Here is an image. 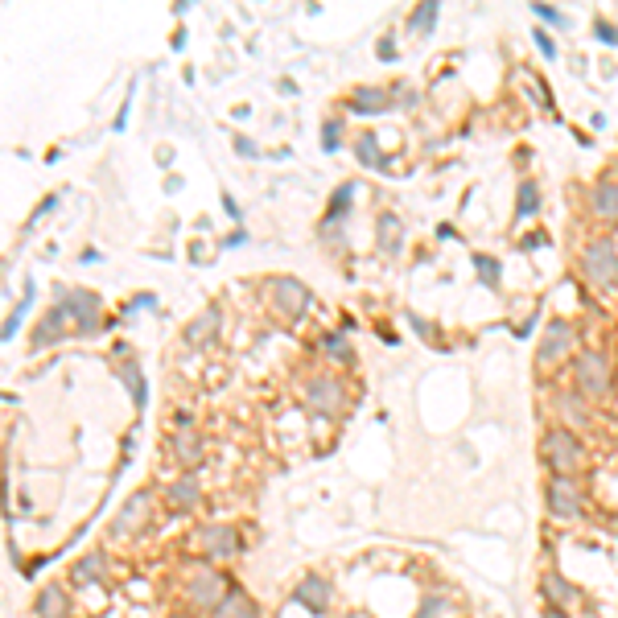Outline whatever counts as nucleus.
Instances as JSON below:
<instances>
[{
    "instance_id": "26",
    "label": "nucleus",
    "mask_w": 618,
    "mask_h": 618,
    "mask_svg": "<svg viewBox=\"0 0 618 618\" xmlns=\"http://www.w3.org/2000/svg\"><path fill=\"white\" fill-rule=\"evenodd\" d=\"M355 157L368 170H384V152H379V141H376V132H358V141H355Z\"/></svg>"
},
{
    "instance_id": "31",
    "label": "nucleus",
    "mask_w": 618,
    "mask_h": 618,
    "mask_svg": "<svg viewBox=\"0 0 618 618\" xmlns=\"http://www.w3.org/2000/svg\"><path fill=\"white\" fill-rule=\"evenodd\" d=\"M387 95H392V108H417L421 103V91L412 87V83H392Z\"/></svg>"
},
{
    "instance_id": "38",
    "label": "nucleus",
    "mask_w": 618,
    "mask_h": 618,
    "mask_svg": "<svg viewBox=\"0 0 618 618\" xmlns=\"http://www.w3.org/2000/svg\"><path fill=\"white\" fill-rule=\"evenodd\" d=\"M536 45H540V54H544V58H556V42L544 34V29H540V34H536Z\"/></svg>"
},
{
    "instance_id": "14",
    "label": "nucleus",
    "mask_w": 618,
    "mask_h": 618,
    "mask_svg": "<svg viewBox=\"0 0 618 618\" xmlns=\"http://www.w3.org/2000/svg\"><path fill=\"white\" fill-rule=\"evenodd\" d=\"M66 330H74L71 309H66V305H54V309H50V314H45L42 322H37V330H34V350L50 347V342H63Z\"/></svg>"
},
{
    "instance_id": "23",
    "label": "nucleus",
    "mask_w": 618,
    "mask_h": 618,
    "mask_svg": "<svg viewBox=\"0 0 618 618\" xmlns=\"http://www.w3.org/2000/svg\"><path fill=\"white\" fill-rule=\"evenodd\" d=\"M219 322H223V314H219V305H206L202 314H198L194 322L186 326V347H202V342H211V334L219 330Z\"/></svg>"
},
{
    "instance_id": "36",
    "label": "nucleus",
    "mask_w": 618,
    "mask_h": 618,
    "mask_svg": "<svg viewBox=\"0 0 618 618\" xmlns=\"http://www.w3.org/2000/svg\"><path fill=\"white\" fill-rule=\"evenodd\" d=\"M478 272H483V285H486V289L499 285V264H495L491 256H478Z\"/></svg>"
},
{
    "instance_id": "19",
    "label": "nucleus",
    "mask_w": 618,
    "mask_h": 618,
    "mask_svg": "<svg viewBox=\"0 0 618 618\" xmlns=\"http://www.w3.org/2000/svg\"><path fill=\"white\" fill-rule=\"evenodd\" d=\"M590 211L606 223H618V181L614 178H602L590 194Z\"/></svg>"
},
{
    "instance_id": "25",
    "label": "nucleus",
    "mask_w": 618,
    "mask_h": 618,
    "mask_svg": "<svg viewBox=\"0 0 618 618\" xmlns=\"http://www.w3.org/2000/svg\"><path fill=\"white\" fill-rule=\"evenodd\" d=\"M350 198H355V181H342L338 190H334V198H330V211H326V219H322V231H330L334 223H338L342 215L350 211Z\"/></svg>"
},
{
    "instance_id": "6",
    "label": "nucleus",
    "mask_w": 618,
    "mask_h": 618,
    "mask_svg": "<svg viewBox=\"0 0 618 618\" xmlns=\"http://www.w3.org/2000/svg\"><path fill=\"white\" fill-rule=\"evenodd\" d=\"M264 297H269V305H272V314H280L285 322H293V318H301L305 309H309V289L301 285L297 277H277V280H269L264 285Z\"/></svg>"
},
{
    "instance_id": "27",
    "label": "nucleus",
    "mask_w": 618,
    "mask_h": 618,
    "mask_svg": "<svg viewBox=\"0 0 618 618\" xmlns=\"http://www.w3.org/2000/svg\"><path fill=\"white\" fill-rule=\"evenodd\" d=\"M318 347H322L334 363H342V368H347V363H355V347H350L347 334H322V342H318Z\"/></svg>"
},
{
    "instance_id": "18",
    "label": "nucleus",
    "mask_w": 618,
    "mask_h": 618,
    "mask_svg": "<svg viewBox=\"0 0 618 618\" xmlns=\"http://www.w3.org/2000/svg\"><path fill=\"white\" fill-rule=\"evenodd\" d=\"M165 499H170L173 511H194L198 503H202V483H198V475H181L178 483H170Z\"/></svg>"
},
{
    "instance_id": "29",
    "label": "nucleus",
    "mask_w": 618,
    "mask_h": 618,
    "mask_svg": "<svg viewBox=\"0 0 618 618\" xmlns=\"http://www.w3.org/2000/svg\"><path fill=\"white\" fill-rule=\"evenodd\" d=\"M120 379L132 387V404H136V408H144V404H149V384H144L141 368H136V363H124V368H120Z\"/></svg>"
},
{
    "instance_id": "17",
    "label": "nucleus",
    "mask_w": 618,
    "mask_h": 618,
    "mask_svg": "<svg viewBox=\"0 0 618 618\" xmlns=\"http://www.w3.org/2000/svg\"><path fill=\"white\" fill-rule=\"evenodd\" d=\"M540 598H544V606H569L577 598V585L569 577H561L556 569H544L540 574Z\"/></svg>"
},
{
    "instance_id": "33",
    "label": "nucleus",
    "mask_w": 618,
    "mask_h": 618,
    "mask_svg": "<svg viewBox=\"0 0 618 618\" xmlns=\"http://www.w3.org/2000/svg\"><path fill=\"white\" fill-rule=\"evenodd\" d=\"M29 301H34V280L25 285V301H17V309H13V314L5 318V342H13V334H17V326H21V318H25Z\"/></svg>"
},
{
    "instance_id": "1",
    "label": "nucleus",
    "mask_w": 618,
    "mask_h": 618,
    "mask_svg": "<svg viewBox=\"0 0 618 618\" xmlns=\"http://www.w3.org/2000/svg\"><path fill=\"white\" fill-rule=\"evenodd\" d=\"M227 593H231V577L211 561L194 564V569L186 574V582H181V598H186V606L198 610V614H215V610L223 606Z\"/></svg>"
},
{
    "instance_id": "7",
    "label": "nucleus",
    "mask_w": 618,
    "mask_h": 618,
    "mask_svg": "<svg viewBox=\"0 0 618 618\" xmlns=\"http://www.w3.org/2000/svg\"><path fill=\"white\" fill-rule=\"evenodd\" d=\"M305 408L314 412V417H338L347 408V387H342L338 376H314L305 384Z\"/></svg>"
},
{
    "instance_id": "8",
    "label": "nucleus",
    "mask_w": 618,
    "mask_h": 618,
    "mask_svg": "<svg viewBox=\"0 0 618 618\" xmlns=\"http://www.w3.org/2000/svg\"><path fill=\"white\" fill-rule=\"evenodd\" d=\"M243 553V540L235 528H227V524H206V528H198V556L211 564L219 561H235V556Z\"/></svg>"
},
{
    "instance_id": "39",
    "label": "nucleus",
    "mask_w": 618,
    "mask_h": 618,
    "mask_svg": "<svg viewBox=\"0 0 618 618\" xmlns=\"http://www.w3.org/2000/svg\"><path fill=\"white\" fill-rule=\"evenodd\" d=\"M540 614H544V618H574L564 606H540Z\"/></svg>"
},
{
    "instance_id": "32",
    "label": "nucleus",
    "mask_w": 618,
    "mask_h": 618,
    "mask_svg": "<svg viewBox=\"0 0 618 618\" xmlns=\"http://www.w3.org/2000/svg\"><path fill=\"white\" fill-rule=\"evenodd\" d=\"M536 211H540V190H536V181H520V206H515V215L528 219V215H536Z\"/></svg>"
},
{
    "instance_id": "40",
    "label": "nucleus",
    "mask_w": 618,
    "mask_h": 618,
    "mask_svg": "<svg viewBox=\"0 0 618 618\" xmlns=\"http://www.w3.org/2000/svg\"><path fill=\"white\" fill-rule=\"evenodd\" d=\"M235 149L248 152V157H256V144H251V141H235Z\"/></svg>"
},
{
    "instance_id": "10",
    "label": "nucleus",
    "mask_w": 618,
    "mask_h": 618,
    "mask_svg": "<svg viewBox=\"0 0 618 618\" xmlns=\"http://www.w3.org/2000/svg\"><path fill=\"white\" fill-rule=\"evenodd\" d=\"M330 598H334V590H330V582H326L322 574H305L301 582L293 585V602L301 610H309L314 618L330 614Z\"/></svg>"
},
{
    "instance_id": "28",
    "label": "nucleus",
    "mask_w": 618,
    "mask_h": 618,
    "mask_svg": "<svg viewBox=\"0 0 618 618\" xmlns=\"http://www.w3.org/2000/svg\"><path fill=\"white\" fill-rule=\"evenodd\" d=\"M437 13H441L437 0H425V5H417V9L408 13V29H412V34H429L433 21H437Z\"/></svg>"
},
{
    "instance_id": "9",
    "label": "nucleus",
    "mask_w": 618,
    "mask_h": 618,
    "mask_svg": "<svg viewBox=\"0 0 618 618\" xmlns=\"http://www.w3.org/2000/svg\"><path fill=\"white\" fill-rule=\"evenodd\" d=\"M574 379L585 396H593V400L610 396V358L602 355V350H582V355L574 358Z\"/></svg>"
},
{
    "instance_id": "2",
    "label": "nucleus",
    "mask_w": 618,
    "mask_h": 618,
    "mask_svg": "<svg viewBox=\"0 0 618 618\" xmlns=\"http://www.w3.org/2000/svg\"><path fill=\"white\" fill-rule=\"evenodd\" d=\"M582 280L602 293L618 289V248L610 235H593L582 248Z\"/></svg>"
},
{
    "instance_id": "12",
    "label": "nucleus",
    "mask_w": 618,
    "mask_h": 618,
    "mask_svg": "<svg viewBox=\"0 0 618 618\" xmlns=\"http://www.w3.org/2000/svg\"><path fill=\"white\" fill-rule=\"evenodd\" d=\"M149 511H152V495H149V491H136L132 499H124V507L116 511V524H112V532H116V536H128V532L144 528V524H149Z\"/></svg>"
},
{
    "instance_id": "35",
    "label": "nucleus",
    "mask_w": 618,
    "mask_h": 618,
    "mask_svg": "<svg viewBox=\"0 0 618 618\" xmlns=\"http://www.w3.org/2000/svg\"><path fill=\"white\" fill-rule=\"evenodd\" d=\"M338 144H342V120H326L322 149H326V152H338Z\"/></svg>"
},
{
    "instance_id": "24",
    "label": "nucleus",
    "mask_w": 618,
    "mask_h": 618,
    "mask_svg": "<svg viewBox=\"0 0 618 618\" xmlns=\"http://www.w3.org/2000/svg\"><path fill=\"white\" fill-rule=\"evenodd\" d=\"M556 412H561L569 425H577V429H585V425H590V408H585V400L577 392L556 396ZM569 425H564V429H569Z\"/></svg>"
},
{
    "instance_id": "11",
    "label": "nucleus",
    "mask_w": 618,
    "mask_h": 618,
    "mask_svg": "<svg viewBox=\"0 0 618 618\" xmlns=\"http://www.w3.org/2000/svg\"><path fill=\"white\" fill-rule=\"evenodd\" d=\"M574 342H577V334H574V326L569 322H548V330H544V338H540V350H536V363L540 368H553L556 358H564L569 350H574Z\"/></svg>"
},
{
    "instance_id": "37",
    "label": "nucleus",
    "mask_w": 618,
    "mask_h": 618,
    "mask_svg": "<svg viewBox=\"0 0 618 618\" xmlns=\"http://www.w3.org/2000/svg\"><path fill=\"white\" fill-rule=\"evenodd\" d=\"M593 34H598V42L618 45V29H614V25H606V21H593Z\"/></svg>"
},
{
    "instance_id": "30",
    "label": "nucleus",
    "mask_w": 618,
    "mask_h": 618,
    "mask_svg": "<svg viewBox=\"0 0 618 618\" xmlns=\"http://www.w3.org/2000/svg\"><path fill=\"white\" fill-rule=\"evenodd\" d=\"M449 614V593L441 590H429L421 598V606H417V618H446Z\"/></svg>"
},
{
    "instance_id": "5",
    "label": "nucleus",
    "mask_w": 618,
    "mask_h": 618,
    "mask_svg": "<svg viewBox=\"0 0 618 618\" xmlns=\"http://www.w3.org/2000/svg\"><path fill=\"white\" fill-rule=\"evenodd\" d=\"M58 305L71 309L74 334L91 338V334L103 330V301H99V293H91V289H58Z\"/></svg>"
},
{
    "instance_id": "21",
    "label": "nucleus",
    "mask_w": 618,
    "mask_h": 618,
    "mask_svg": "<svg viewBox=\"0 0 618 618\" xmlns=\"http://www.w3.org/2000/svg\"><path fill=\"white\" fill-rule=\"evenodd\" d=\"M211 618H260V606H256V598H251L248 590L231 585V593H227L223 606H219Z\"/></svg>"
},
{
    "instance_id": "13",
    "label": "nucleus",
    "mask_w": 618,
    "mask_h": 618,
    "mask_svg": "<svg viewBox=\"0 0 618 618\" xmlns=\"http://www.w3.org/2000/svg\"><path fill=\"white\" fill-rule=\"evenodd\" d=\"M170 454L178 466H186V475H198V466H202V437H198L194 429H173Z\"/></svg>"
},
{
    "instance_id": "20",
    "label": "nucleus",
    "mask_w": 618,
    "mask_h": 618,
    "mask_svg": "<svg viewBox=\"0 0 618 618\" xmlns=\"http://www.w3.org/2000/svg\"><path fill=\"white\" fill-rule=\"evenodd\" d=\"M387 108H392L387 87H355L350 91V112H358V116H376V112H387Z\"/></svg>"
},
{
    "instance_id": "15",
    "label": "nucleus",
    "mask_w": 618,
    "mask_h": 618,
    "mask_svg": "<svg viewBox=\"0 0 618 618\" xmlns=\"http://www.w3.org/2000/svg\"><path fill=\"white\" fill-rule=\"evenodd\" d=\"M103 574H108V553H103V548H95V553L79 556V561L71 564V585H74V590H87V585H95Z\"/></svg>"
},
{
    "instance_id": "3",
    "label": "nucleus",
    "mask_w": 618,
    "mask_h": 618,
    "mask_svg": "<svg viewBox=\"0 0 618 618\" xmlns=\"http://www.w3.org/2000/svg\"><path fill=\"white\" fill-rule=\"evenodd\" d=\"M540 462L548 466V475H577L585 462V449H582V441L574 437V429L556 425V429H548L544 437H540Z\"/></svg>"
},
{
    "instance_id": "4",
    "label": "nucleus",
    "mask_w": 618,
    "mask_h": 618,
    "mask_svg": "<svg viewBox=\"0 0 618 618\" xmlns=\"http://www.w3.org/2000/svg\"><path fill=\"white\" fill-rule=\"evenodd\" d=\"M544 507L553 520H582L585 515V491L574 475H548L544 483Z\"/></svg>"
},
{
    "instance_id": "16",
    "label": "nucleus",
    "mask_w": 618,
    "mask_h": 618,
    "mask_svg": "<svg viewBox=\"0 0 618 618\" xmlns=\"http://www.w3.org/2000/svg\"><path fill=\"white\" fill-rule=\"evenodd\" d=\"M34 614L37 618H71V598H66L63 585H42L34 598Z\"/></svg>"
},
{
    "instance_id": "22",
    "label": "nucleus",
    "mask_w": 618,
    "mask_h": 618,
    "mask_svg": "<svg viewBox=\"0 0 618 618\" xmlns=\"http://www.w3.org/2000/svg\"><path fill=\"white\" fill-rule=\"evenodd\" d=\"M376 243H379V251H384V256H396V251H400V243H404V223H400V215H396V211H384V215H379V223H376Z\"/></svg>"
},
{
    "instance_id": "34",
    "label": "nucleus",
    "mask_w": 618,
    "mask_h": 618,
    "mask_svg": "<svg viewBox=\"0 0 618 618\" xmlns=\"http://www.w3.org/2000/svg\"><path fill=\"white\" fill-rule=\"evenodd\" d=\"M532 13H536V17L544 21V25H556V29L569 25V17H564V13H556L553 5H532Z\"/></svg>"
}]
</instances>
